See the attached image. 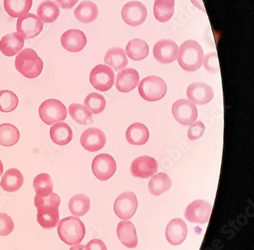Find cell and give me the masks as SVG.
<instances>
[{"mask_svg":"<svg viewBox=\"0 0 254 250\" xmlns=\"http://www.w3.org/2000/svg\"><path fill=\"white\" fill-rule=\"evenodd\" d=\"M61 197L56 193L48 197H35V205L37 208V221L42 228L49 231L55 228L59 222V206Z\"/></svg>","mask_w":254,"mask_h":250,"instance_id":"obj_1","label":"cell"},{"mask_svg":"<svg viewBox=\"0 0 254 250\" xmlns=\"http://www.w3.org/2000/svg\"><path fill=\"white\" fill-rule=\"evenodd\" d=\"M204 58L201 45L194 40H188L179 48L177 59L182 69L187 72H195L201 67Z\"/></svg>","mask_w":254,"mask_h":250,"instance_id":"obj_2","label":"cell"},{"mask_svg":"<svg viewBox=\"0 0 254 250\" xmlns=\"http://www.w3.org/2000/svg\"><path fill=\"white\" fill-rule=\"evenodd\" d=\"M60 239L69 246L80 244L86 234V227L83 221L75 216L64 218L58 225Z\"/></svg>","mask_w":254,"mask_h":250,"instance_id":"obj_3","label":"cell"},{"mask_svg":"<svg viewBox=\"0 0 254 250\" xmlns=\"http://www.w3.org/2000/svg\"><path fill=\"white\" fill-rule=\"evenodd\" d=\"M15 68L25 77L35 79L43 70L44 62L34 50L26 48L15 58Z\"/></svg>","mask_w":254,"mask_h":250,"instance_id":"obj_4","label":"cell"},{"mask_svg":"<svg viewBox=\"0 0 254 250\" xmlns=\"http://www.w3.org/2000/svg\"><path fill=\"white\" fill-rule=\"evenodd\" d=\"M138 92L144 100L157 102L165 96L167 92V83L159 76H147L139 82Z\"/></svg>","mask_w":254,"mask_h":250,"instance_id":"obj_5","label":"cell"},{"mask_svg":"<svg viewBox=\"0 0 254 250\" xmlns=\"http://www.w3.org/2000/svg\"><path fill=\"white\" fill-rule=\"evenodd\" d=\"M38 112L42 122L48 125L64 122L67 116V110L64 105L57 99L45 101L40 106Z\"/></svg>","mask_w":254,"mask_h":250,"instance_id":"obj_6","label":"cell"},{"mask_svg":"<svg viewBox=\"0 0 254 250\" xmlns=\"http://www.w3.org/2000/svg\"><path fill=\"white\" fill-rule=\"evenodd\" d=\"M44 23L38 15L28 13L17 21V33L24 39H32L36 38L42 32Z\"/></svg>","mask_w":254,"mask_h":250,"instance_id":"obj_7","label":"cell"},{"mask_svg":"<svg viewBox=\"0 0 254 250\" xmlns=\"http://www.w3.org/2000/svg\"><path fill=\"white\" fill-rule=\"evenodd\" d=\"M89 79L95 89L101 92H106L114 85V71L106 65H97L91 71Z\"/></svg>","mask_w":254,"mask_h":250,"instance_id":"obj_8","label":"cell"},{"mask_svg":"<svg viewBox=\"0 0 254 250\" xmlns=\"http://www.w3.org/2000/svg\"><path fill=\"white\" fill-rule=\"evenodd\" d=\"M138 201L137 196L132 191H126L119 195L114 204V211L122 220H129L137 211Z\"/></svg>","mask_w":254,"mask_h":250,"instance_id":"obj_9","label":"cell"},{"mask_svg":"<svg viewBox=\"0 0 254 250\" xmlns=\"http://www.w3.org/2000/svg\"><path fill=\"white\" fill-rule=\"evenodd\" d=\"M174 117L180 125L189 126L198 119V109L195 104L187 99H179L172 108Z\"/></svg>","mask_w":254,"mask_h":250,"instance_id":"obj_10","label":"cell"},{"mask_svg":"<svg viewBox=\"0 0 254 250\" xmlns=\"http://www.w3.org/2000/svg\"><path fill=\"white\" fill-rule=\"evenodd\" d=\"M117 165L113 156L101 153L95 157L92 163L93 174L100 181H107L116 173Z\"/></svg>","mask_w":254,"mask_h":250,"instance_id":"obj_11","label":"cell"},{"mask_svg":"<svg viewBox=\"0 0 254 250\" xmlns=\"http://www.w3.org/2000/svg\"><path fill=\"white\" fill-rule=\"evenodd\" d=\"M211 210L212 206L208 201L196 200L189 204L184 216L190 222L205 224L209 221Z\"/></svg>","mask_w":254,"mask_h":250,"instance_id":"obj_12","label":"cell"},{"mask_svg":"<svg viewBox=\"0 0 254 250\" xmlns=\"http://www.w3.org/2000/svg\"><path fill=\"white\" fill-rule=\"evenodd\" d=\"M122 16L127 25L132 27L139 26L145 22L147 10L145 5L141 2L131 1L123 7Z\"/></svg>","mask_w":254,"mask_h":250,"instance_id":"obj_13","label":"cell"},{"mask_svg":"<svg viewBox=\"0 0 254 250\" xmlns=\"http://www.w3.org/2000/svg\"><path fill=\"white\" fill-rule=\"evenodd\" d=\"M158 170V163L153 157L141 156L137 157L130 165V174L133 177L140 179L150 178Z\"/></svg>","mask_w":254,"mask_h":250,"instance_id":"obj_14","label":"cell"},{"mask_svg":"<svg viewBox=\"0 0 254 250\" xmlns=\"http://www.w3.org/2000/svg\"><path fill=\"white\" fill-rule=\"evenodd\" d=\"M178 49V45L173 40L162 39L154 45L153 54L159 62L169 64L177 59Z\"/></svg>","mask_w":254,"mask_h":250,"instance_id":"obj_15","label":"cell"},{"mask_svg":"<svg viewBox=\"0 0 254 250\" xmlns=\"http://www.w3.org/2000/svg\"><path fill=\"white\" fill-rule=\"evenodd\" d=\"M106 143V134L98 127L86 129L81 135V145L87 151H99L105 147Z\"/></svg>","mask_w":254,"mask_h":250,"instance_id":"obj_16","label":"cell"},{"mask_svg":"<svg viewBox=\"0 0 254 250\" xmlns=\"http://www.w3.org/2000/svg\"><path fill=\"white\" fill-rule=\"evenodd\" d=\"M187 97L190 102L196 105L209 103L214 98V91L204 82H193L188 86Z\"/></svg>","mask_w":254,"mask_h":250,"instance_id":"obj_17","label":"cell"},{"mask_svg":"<svg viewBox=\"0 0 254 250\" xmlns=\"http://www.w3.org/2000/svg\"><path fill=\"white\" fill-rule=\"evenodd\" d=\"M61 42L65 50L76 53L84 49L87 44V38L80 30L69 29L62 35Z\"/></svg>","mask_w":254,"mask_h":250,"instance_id":"obj_18","label":"cell"},{"mask_svg":"<svg viewBox=\"0 0 254 250\" xmlns=\"http://www.w3.org/2000/svg\"><path fill=\"white\" fill-rule=\"evenodd\" d=\"M188 235V227L182 219L172 220L166 229V237L169 244L179 246L183 244Z\"/></svg>","mask_w":254,"mask_h":250,"instance_id":"obj_19","label":"cell"},{"mask_svg":"<svg viewBox=\"0 0 254 250\" xmlns=\"http://www.w3.org/2000/svg\"><path fill=\"white\" fill-rule=\"evenodd\" d=\"M138 72L133 68H126L118 73L116 87L117 90L123 93H127L135 89L138 85Z\"/></svg>","mask_w":254,"mask_h":250,"instance_id":"obj_20","label":"cell"},{"mask_svg":"<svg viewBox=\"0 0 254 250\" xmlns=\"http://www.w3.org/2000/svg\"><path fill=\"white\" fill-rule=\"evenodd\" d=\"M117 234L121 243L129 249L137 247L138 240L135 227L128 220H124L119 223L117 227Z\"/></svg>","mask_w":254,"mask_h":250,"instance_id":"obj_21","label":"cell"},{"mask_svg":"<svg viewBox=\"0 0 254 250\" xmlns=\"http://www.w3.org/2000/svg\"><path fill=\"white\" fill-rule=\"evenodd\" d=\"M25 39L17 32L5 35L0 41V51L6 57H13L22 51Z\"/></svg>","mask_w":254,"mask_h":250,"instance_id":"obj_22","label":"cell"},{"mask_svg":"<svg viewBox=\"0 0 254 250\" xmlns=\"http://www.w3.org/2000/svg\"><path fill=\"white\" fill-rule=\"evenodd\" d=\"M24 183L23 175L17 169L7 170L0 182V186L7 192H15L22 188Z\"/></svg>","mask_w":254,"mask_h":250,"instance_id":"obj_23","label":"cell"},{"mask_svg":"<svg viewBox=\"0 0 254 250\" xmlns=\"http://www.w3.org/2000/svg\"><path fill=\"white\" fill-rule=\"evenodd\" d=\"M50 136L54 143L60 146H64L73 139V130L67 124L63 122H57L51 127Z\"/></svg>","mask_w":254,"mask_h":250,"instance_id":"obj_24","label":"cell"},{"mask_svg":"<svg viewBox=\"0 0 254 250\" xmlns=\"http://www.w3.org/2000/svg\"><path fill=\"white\" fill-rule=\"evenodd\" d=\"M150 132L147 126L142 123L130 125L126 131V139L130 144L141 146L148 141Z\"/></svg>","mask_w":254,"mask_h":250,"instance_id":"obj_25","label":"cell"},{"mask_svg":"<svg viewBox=\"0 0 254 250\" xmlns=\"http://www.w3.org/2000/svg\"><path fill=\"white\" fill-rule=\"evenodd\" d=\"M99 15V8L94 2L84 1L74 10V16L81 23L90 24L96 21Z\"/></svg>","mask_w":254,"mask_h":250,"instance_id":"obj_26","label":"cell"},{"mask_svg":"<svg viewBox=\"0 0 254 250\" xmlns=\"http://www.w3.org/2000/svg\"><path fill=\"white\" fill-rule=\"evenodd\" d=\"M37 14L44 23H54L59 18L61 10L56 2L45 0L38 5Z\"/></svg>","mask_w":254,"mask_h":250,"instance_id":"obj_27","label":"cell"},{"mask_svg":"<svg viewBox=\"0 0 254 250\" xmlns=\"http://www.w3.org/2000/svg\"><path fill=\"white\" fill-rule=\"evenodd\" d=\"M106 64L113 67L114 70H123L128 64L126 51L121 48H112L108 50L104 58Z\"/></svg>","mask_w":254,"mask_h":250,"instance_id":"obj_28","label":"cell"},{"mask_svg":"<svg viewBox=\"0 0 254 250\" xmlns=\"http://www.w3.org/2000/svg\"><path fill=\"white\" fill-rule=\"evenodd\" d=\"M33 0H4V8L12 18H21L32 8Z\"/></svg>","mask_w":254,"mask_h":250,"instance_id":"obj_29","label":"cell"},{"mask_svg":"<svg viewBox=\"0 0 254 250\" xmlns=\"http://www.w3.org/2000/svg\"><path fill=\"white\" fill-rule=\"evenodd\" d=\"M172 180L168 175L160 173L154 175L150 179L148 184V189L150 194L154 196H160L167 192L171 188Z\"/></svg>","mask_w":254,"mask_h":250,"instance_id":"obj_30","label":"cell"},{"mask_svg":"<svg viewBox=\"0 0 254 250\" xmlns=\"http://www.w3.org/2000/svg\"><path fill=\"white\" fill-rule=\"evenodd\" d=\"M148 45L144 40L135 38L131 40L126 46V53L132 61H140L145 59L149 55Z\"/></svg>","mask_w":254,"mask_h":250,"instance_id":"obj_31","label":"cell"},{"mask_svg":"<svg viewBox=\"0 0 254 250\" xmlns=\"http://www.w3.org/2000/svg\"><path fill=\"white\" fill-rule=\"evenodd\" d=\"M175 0H155L154 12L156 19L162 23L169 22L174 15Z\"/></svg>","mask_w":254,"mask_h":250,"instance_id":"obj_32","label":"cell"},{"mask_svg":"<svg viewBox=\"0 0 254 250\" xmlns=\"http://www.w3.org/2000/svg\"><path fill=\"white\" fill-rule=\"evenodd\" d=\"M69 211L76 217H83L90 209V200L86 194H79L71 197L69 204Z\"/></svg>","mask_w":254,"mask_h":250,"instance_id":"obj_33","label":"cell"},{"mask_svg":"<svg viewBox=\"0 0 254 250\" xmlns=\"http://www.w3.org/2000/svg\"><path fill=\"white\" fill-rule=\"evenodd\" d=\"M33 188L36 195L42 197H48L53 193V180L49 174L41 173L34 179Z\"/></svg>","mask_w":254,"mask_h":250,"instance_id":"obj_34","label":"cell"},{"mask_svg":"<svg viewBox=\"0 0 254 250\" xmlns=\"http://www.w3.org/2000/svg\"><path fill=\"white\" fill-rule=\"evenodd\" d=\"M68 110L72 119L79 125H88L93 122V114L86 106L80 104H71Z\"/></svg>","mask_w":254,"mask_h":250,"instance_id":"obj_35","label":"cell"},{"mask_svg":"<svg viewBox=\"0 0 254 250\" xmlns=\"http://www.w3.org/2000/svg\"><path fill=\"white\" fill-rule=\"evenodd\" d=\"M20 133L15 125L11 124L0 125V145L4 147H12L18 143Z\"/></svg>","mask_w":254,"mask_h":250,"instance_id":"obj_36","label":"cell"},{"mask_svg":"<svg viewBox=\"0 0 254 250\" xmlns=\"http://www.w3.org/2000/svg\"><path fill=\"white\" fill-rule=\"evenodd\" d=\"M84 105L90 110L92 114L98 115L102 113L106 109V101L103 95L93 92L86 96Z\"/></svg>","mask_w":254,"mask_h":250,"instance_id":"obj_37","label":"cell"},{"mask_svg":"<svg viewBox=\"0 0 254 250\" xmlns=\"http://www.w3.org/2000/svg\"><path fill=\"white\" fill-rule=\"evenodd\" d=\"M18 106V99L12 91H0V112H13Z\"/></svg>","mask_w":254,"mask_h":250,"instance_id":"obj_38","label":"cell"},{"mask_svg":"<svg viewBox=\"0 0 254 250\" xmlns=\"http://www.w3.org/2000/svg\"><path fill=\"white\" fill-rule=\"evenodd\" d=\"M15 224L12 217L7 214L0 213V237H6L13 232Z\"/></svg>","mask_w":254,"mask_h":250,"instance_id":"obj_39","label":"cell"},{"mask_svg":"<svg viewBox=\"0 0 254 250\" xmlns=\"http://www.w3.org/2000/svg\"><path fill=\"white\" fill-rule=\"evenodd\" d=\"M204 66L208 72L211 73H216L219 72V63H218V58L217 53L211 52L208 54L204 58Z\"/></svg>","mask_w":254,"mask_h":250,"instance_id":"obj_40","label":"cell"},{"mask_svg":"<svg viewBox=\"0 0 254 250\" xmlns=\"http://www.w3.org/2000/svg\"><path fill=\"white\" fill-rule=\"evenodd\" d=\"M205 131V126L201 122H194L190 125L188 137L190 140H197L202 137Z\"/></svg>","mask_w":254,"mask_h":250,"instance_id":"obj_41","label":"cell"},{"mask_svg":"<svg viewBox=\"0 0 254 250\" xmlns=\"http://www.w3.org/2000/svg\"><path fill=\"white\" fill-rule=\"evenodd\" d=\"M86 250H108L105 243L99 239H94L89 241L86 247Z\"/></svg>","mask_w":254,"mask_h":250,"instance_id":"obj_42","label":"cell"},{"mask_svg":"<svg viewBox=\"0 0 254 250\" xmlns=\"http://www.w3.org/2000/svg\"><path fill=\"white\" fill-rule=\"evenodd\" d=\"M79 0H55V2L64 9H71L76 5Z\"/></svg>","mask_w":254,"mask_h":250,"instance_id":"obj_43","label":"cell"},{"mask_svg":"<svg viewBox=\"0 0 254 250\" xmlns=\"http://www.w3.org/2000/svg\"><path fill=\"white\" fill-rule=\"evenodd\" d=\"M191 2H192L193 5H195L197 8H199L200 10H203V11H205V8H204V5H203V2L201 0H191Z\"/></svg>","mask_w":254,"mask_h":250,"instance_id":"obj_44","label":"cell"},{"mask_svg":"<svg viewBox=\"0 0 254 250\" xmlns=\"http://www.w3.org/2000/svg\"><path fill=\"white\" fill-rule=\"evenodd\" d=\"M69 250H86V247L78 244V245L73 246V247L69 249Z\"/></svg>","mask_w":254,"mask_h":250,"instance_id":"obj_45","label":"cell"},{"mask_svg":"<svg viewBox=\"0 0 254 250\" xmlns=\"http://www.w3.org/2000/svg\"><path fill=\"white\" fill-rule=\"evenodd\" d=\"M2 174H3V164L0 160V176H2Z\"/></svg>","mask_w":254,"mask_h":250,"instance_id":"obj_46","label":"cell"}]
</instances>
